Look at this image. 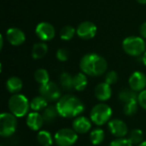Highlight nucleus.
<instances>
[{"label": "nucleus", "instance_id": "obj_34", "mask_svg": "<svg viewBox=\"0 0 146 146\" xmlns=\"http://www.w3.org/2000/svg\"><path fill=\"white\" fill-rule=\"evenodd\" d=\"M139 32H140V34L142 37L146 38V22L143 23L140 27V29H139Z\"/></svg>", "mask_w": 146, "mask_h": 146}, {"label": "nucleus", "instance_id": "obj_15", "mask_svg": "<svg viewBox=\"0 0 146 146\" xmlns=\"http://www.w3.org/2000/svg\"><path fill=\"white\" fill-rule=\"evenodd\" d=\"M7 39L12 45H21L24 43L26 37L24 33L16 27L9 28L7 31Z\"/></svg>", "mask_w": 146, "mask_h": 146}, {"label": "nucleus", "instance_id": "obj_10", "mask_svg": "<svg viewBox=\"0 0 146 146\" xmlns=\"http://www.w3.org/2000/svg\"><path fill=\"white\" fill-rule=\"evenodd\" d=\"M130 88L136 92H141L145 90L146 75L139 71H136L132 74L128 80Z\"/></svg>", "mask_w": 146, "mask_h": 146}, {"label": "nucleus", "instance_id": "obj_6", "mask_svg": "<svg viewBox=\"0 0 146 146\" xmlns=\"http://www.w3.org/2000/svg\"><path fill=\"white\" fill-rule=\"evenodd\" d=\"M17 117L11 113H2L0 115V135L3 138L12 136L17 129Z\"/></svg>", "mask_w": 146, "mask_h": 146}, {"label": "nucleus", "instance_id": "obj_20", "mask_svg": "<svg viewBox=\"0 0 146 146\" xmlns=\"http://www.w3.org/2000/svg\"><path fill=\"white\" fill-rule=\"evenodd\" d=\"M88 80L86 74L84 73H79L74 76V89L77 92H82L87 86Z\"/></svg>", "mask_w": 146, "mask_h": 146}, {"label": "nucleus", "instance_id": "obj_2", "mask_svg": "<svg viewBox=\"0 0 146 146\" xmlns=\"http://www.w3.org/2000/svg\"><path fill=\"white\" fill-rule=\"evenodd\" d=\"M80 68L85 74L91 77H98L106 72L108 63L103 56L95 53H90L81 58Z\"/></svg>", "mask_w": 146, "mask_h": 146}, {"label": "nucleus", "instance_id": "obj_30", "mask_svg": "<svg viewBox=\"0 0 146 146\" xmlns=\"http://www.w3.org/2000/svg\"><path fill=\"white\" fill-rule=\"evenodd\" d=\"M118 80V74H116V72L115 71H110L107 73L106 76H105V82L109 85H113L115 83H116Z\"/></svg>", "mask_w": 146, "mask_h": 146}, {"label": "nucleus", "instance_id": "obj_8", "mask_svg": "<svg viewBox=\"0 0 146 146\" xmlns=\"http://www.w3.org/2000/svg\"><path fill=\"white\" fill-rule=\"evenodd\" d=\"M39 95L44 98L48 102H57L62 98L61 88L54 82L49 81L46 84L40 85L38 88Z\"/></svg>", "mask_w": 146, "mask_h": 146}, {"label": "nucleus", "instance_id": "obj_35", "mask_svg": "<svg viewBox=\"0 0 146 146\" xmlns=\"http://www.w3.org/2000/svg\"><path fill=\"white\" fill-rule=\"evenodd\" d=\"M142 60H143V62H144V64L146 66V51L144 53V56H143V58H142Z\"/></svg>", "mask_w": 146, "mask_h": 146}, {"label": "nucleus", "instance_id": "obj_17", "mask_svg": "<svg viewBox=\"0 0 146 146\" xmlns=\"http://www.w3.org/2000/svg\"><path fill=\"white\" fill-rule=\"evenodd\" d=\"M22 80L16 76H12L9 78V80L6 82V89L8 90L9 92L12 93L13 95L17 94L22 89Z\"/></svg>", "mask_w": 146, "mask_h": 146}, {"label": "nucleus", "instance_id": "obj_32", "mask_svg": "<svg viewBox=\"0 0 146 146\" xmlns=\"http://www.w3.org/2000/svg\"><path fill=\"white\" fill-rule=\"evenodd\" d=\"M110 146H133L127 139H117L110 143Z\"/></svg>", "mask_w": 146, "mask_h": 146}, {"label": "nucleus", "instance_id": "obj_19", "mask_svg": "<svg viewBox=\"0 0 146 146\" xmlns=\"http://www.w3.org/2000/svg\"><path fill=\"white\" fill-rule=\"evenodd\" d=\"M47 104L48 101L43 98L42 96H37L33 98L31 102H30V108L34 111V112H39V111H44L47 108Z\"/></svg>", "mask_w": 146, "mask_h": 146}, {"label": "nucleus", "instance_id": "obj_18", "mask_svg": "<svg viewBox=\"0 0 146 146\" xmlns=\"http://www.w3.org/2000/svg\"><path fill=\"white\" fill-rule=\"evenodd\" d=\"M138 97L139 95L137 94V92L132 90L131 88H124L121 90L118 95L119 99L125 104L138 101Z\"/></svg>", "mask_w": 146, "mask_h": 146}, {"label": "nucleus", "instance_id": "obj_9", "mask_svg": "<svg viewBox=\"0 0 146 146\" xmlns=\"http://www.w3.org/2000/svg\"><path fill=\"white\" fill-rule=\"evenodd\" d=\"M108 126L110 133L117 139H122L128 133V127L127 124L120 119L110 120Z\"/></svg>", "mask_w": 146, "mask_h": 146}, {"label": "nucleus", "instance_id": "obj_27", "mask_svg": "<svg viewBox=\"0 0 146 146\" xmlns=\"http://www.w3.org/2000/svg\"><path fill=\"white\" fill-rule=\"evenodd\" d=\"M34 79L38 84L44 85L50 81V75L46 69L38 68L34 73Z\"/></svg>", "mask_w": 146, "mask_h": 146}, {"label": "nucleus", "instance_id": "obj_4", "mask_svg": "<svg viewBox=\"0 0 146 146\" xmlns=\"http://www.w3.org/2000/svg\"><path fill=\"white\" fill-rule=\"evenodd\" d=\"M112 115L111 108L106 104H96L91 110L90 119L97 126H103L110 121Z\"/></svg>", "mask_w": 146, "mask_h": 146}, {"label": "nucleus", "instance_id": "obj_28", "mask_svg": "<svg viewBox=\"0 0 146 146\" xmlns=\"http://www.w3.org/2000/svg\"><path fill=\"white\" fill-rule=\"evenodd\" d=\"M139 103L138 101H134V102H130V103H127L124 105L123 108V112L127 116H132L134 115L137 111H138V108H139Z\"/></svg>", "mask_w": 146, "mask_h": 146}, {"label": "nucleus", "instance_id": "obj_26", "mask_svg": "<svg viewBox=\"0 0 146 146\" xmlns=\"http://www.w3.org/2000/svg\"><path fill=\"white\" fill-rule=\"evenodd\" d=\"M37 140L42 146H51L53 144V138L47 131H39L37 134Z\"/></svg>", "mask_w": 146, "mask_h": 146}, {"label": "nucleus", "instance_id": "obj_1", "mask_svg": "<svg viewBox=\"0 0 146 146\" xmlns=\"http://www.w3.org/2000/svg\"><path fill=\"white\" fill-rule=\"evenodd\" d=\"M56 106L59 115L63 118H76L85 110L82 101L72 94L62 96Z\"/></svg>", "mask_w": 146, "mask_h": 146}, {"label": "nucleus", "instance_id": "obj_16", "mask_svg": "<svg viewBox=\"0 0 146 146\" xmlns=\"http://www.w3.org/2000/svg\"><path fill=\"white\" fill-rule=\"evenodd\" d=\"M44 123L42 115L38 112H31L27 117V125L33 131H38Z\"/></svg>", "mask_w": 146, "mask_h": 146}, {"label": "nucleus", "instance_id": "obj_14", "mask_svg": "<svg viewBox=\"0 0 146 146\" xmlns=\"http://www.w3.org/2000/svg\"><path fill=\"white\" fill-rule=\"evenodd\" d=\"M94 94L96 98L101 102L109 100L112 96V89L110 87V85L107 84L106 82L98 84L95 87Z\"/></svg>", "mask_w": 146, "mask_h": 146}, {"label": "nucleus", "instance_id": "obj_12", "mask_svg": "<svg viewBox=\"0 0 146 146\" xmlns=\"http://www.w3.org/2000/svg\"><path fill=\"white\" fill-rule=\"evenodd\" d=\"M55 28L48 22H41L36 27V34L38 37L44 41L51 40L55 37Z\"/></svg>", "mask_w": 146, "mask_h": 146}, {"label": "nucleus", "instance_id": "obj_36", "mask_svg": "<svg viewBox=\"0 0 146 146\" xmlns=\"http://www.w3.org/2000/svg\"><path fill=\"white\" fill-rule=\"evenodd\" d=\"M139 3H142V4H145L146 3V0H137Z\"/></svg>", "mask_w": 146, "mask_h": 146}, {"label": "nucleus", "instance_id": "obj_23", "mask_svg": "<svg viewBox=\"0 0 146 146\" xmlns=\"http://www.w3.org/2000/svg\"><path fill=\"white\" fill-rule=\"evenodd\" d=\"M74 76L64 72L60 75V86L65 91H71L74 89Z\"/></svg>", "mask_w": 146, "mask_h": 146}, {"label": "nucleus", "instance_id": "obj_37", "mask_svg": "<svg viewBox=\"0 0 146 146\" xmlns=\"http://www.w3.org/2000/svg\"><path fill=\"white\" fill-rule=\"evenodd\" d=\"M138 146H146V141H143L140 145H139Z\"/></svg>", "mask_w": 146, "mask_h": 146}, {"label": "nucleus", "instance_id": "obj_13", "mask_svg": "<svg viewBox=\"0 0 146 146\" xmlns=\"http://www.w3.org/2000/svg\"><path fill=\"white\" fill-rule=\"evenodd\" d=\"M72 127L77 133L84 134L92 128V121L86 116H78L74 120Z\"/></svg>", "mask_w": 146, "mask_h": 146}, {"label": "nucleus", "instance_id": "obj_24", "mask_svg": "<svg viewBox=\"0 0 146 146\" xmlns=\"http://www.w3.org/2000/svg\"><path fill=\"white\" fill-rule=\"evenodd\" d=\"M104 132L101 128H96L92 130L90 133V141L94 145H101L104 140Z\"/></svg>", "mask_w": 146, "mask_h": 146}, {"label": "nucleus", "instance_id": "obj_5", "mask_svg": "<svg viewBox=\"0 0 146 146\" xmlns=\"http://www.w3.org/2000/svg\"><path fill=\"white\" fill-rule=\"evenodd\" d=\"M123 50L132 56H139L145 50V42L140 37L131 36L124 39L122 43Z\"/></svg>", "mask_w": 146, "mask_h": 146}, {"label": "nucleus", "instance_id": "obj_38", "mask_svg": "<svg viewBox=\"0 0 146 146\" xmlns=\"http://www.w3.org/2000/svg\"><path fill=\"white\" fill-rule=\"evenodd\" d=\"M1 146H4V145H1Z\"/></svg>", "mask_w": 146, "mask_h": 146}, {"label": "nucleus", "instance_id": "obj_25", "mask_svg": "<svg viewBox=\"0 0 146 146\" xmlns=\"http://www.w3.org/2000/svg\"><path fill=\"white\" fill-rule=\"evenodd\" d=\"M127 139L133 145H139L144 141V133L140 129H133L129 133Z\"/></svg>", "mask_w": 146, "mask_h": 146}, {"label": "nucleus", "instance_id": "obj_22", "mask_svg": "<svg viewBox=\"0 0 146 146\" xmlns=\"http://www.w3.org/2000/svg\"><path fill=\"white\" fill-rule=\"evenodd\" d=\"M48 51V47L44 43H37L33 45L32 50V56L33 59L43 58Z\"/></svg>", "mask_w": 146, "mask_h": 146}, {"label": "nucleus", "instance_id": "obj_31", "mask_svg": "<svg viewBox=\"0 0 146 146\" xmlns=\"http://www.w3.org/2000/svg\"><path fill=\"white\" fill-rule=\"evenodd\" d=\"M68 50L65 48H60L56 52V57L61 62H66L68 59Z\"/></svg>", "mask_w": 146, "mask_h": 146}, {"label": "nucleus", "instance_id": "obj_29", "mask_svg": "<svg viewBox=\"0 0 146 146\" xmlns=\"http://www.w3.org/2000/svg\"><path fill=\"white\" fill-rule=\"evenodd\" d=\"M75 33V30L71 26H65L60 32V37L63 40H70Z\"/></svg>", "mask_w": 146, "mask_h": 146}, {"label": "nucleus", "instance_id": "obj_21", "mask_svg": "<svg viewBox=\"0 0 146 146\" xmlns=\"http://www.w3.org/2000/svg\"><path fill=\"white\" fill-rule=\"evenodd\" d=\"M58 115H59V113L56 109V106H54V105L47 106V108L43 111V114H42V116L45 123H50L54 121Z\"/></svg>", "mask_w": 146, "mask_h": 146}, {"label": "nucleus", "instance_id": "obj_3", "mask_svg": "<svg viewBox=\"0 0 146 146\" xmlns=\"http://www.w3.org/2000/svg\"><path fill=\"white\" fill-rule=\"evenodd\" d=\"M9 110L11 114L16 117H23L27 115L30 109L28 99L22 94H14L10 97L8 102Z\"/></svg>", "mask_w": 146, "mask_h": 146}, {"label": "nucleus", "instance_id": "obj_11", "mask_svg": "<svg viewBox=\"0 0 146 146\" xmlns=\"http://www.w3.org/2000/svg\"><path fill=\"white\" fill-rule=\"evenodd\" d=\"M78 36L82 39L88 40L92 38L97 33V27L91 21H84L80 23L76 31Z\"/></svg>", "mask_w": 146, "mask_h": 146}, {"label": "nucleus", "instance_id": "obj_33", "mask_svg": "<svg viewBox=\"0 0 146 146\" xmlns=\"http://www.w3.org/2000/svg\"><path fill=\"white\" fill-rule=\"evenodd\" d=\"M138 103L142 109L146 110V90H144L141 92H139L138 97Z\"/></svg>", "mask_w": 146, "mask_h": 146}, {"label": "nucleus", "instance_id": "obj_7", "mask_svg": "<svg viewBox=\"0 0 146 146\" xmlns=\"http://www.w3.org/2000/svg\"><path fill=\"white\" fill-rule=\"evenodd\" d=\"M78 133L71 128H62L55 134V143L57 146H72L78 139Z\"/></svg>", "mask_w": 146, "mask_h": 146}]
</instances>
